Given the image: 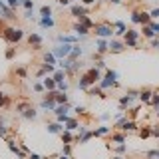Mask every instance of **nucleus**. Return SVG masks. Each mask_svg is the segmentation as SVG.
Returning a JSON list of instances; mask_svg holds the SVG:
<instances>
[{"label":"nucleus","instance_id":"obj_1","mask_svg":"<svg viewBox=\"0 0 159 159\" xmlns=\"http://www.w3.org/2000/svg\"><path fill=\"white\" fill-rule=\"evenodd\" d=\"M117 74L113 72V70H107L106 72V78L99 80V88L102 89H109V88H117Z\"/></svg>","mask_w":159,"mask_h":159},{"label":"nucleus","instance_id":"obj_2","mask_svg":"<svg viewBox=\"0 0 159 159\" xmlns=\"http://www.w3.org/2000/svg\"><path fill=\"white\" fill-rule=\"evenodd\" d=\"M22 36H24V34H22V30H20V28H6V30H4V40L10 42V44L20 42Z\"/></svg>","mask_w":159,"mask_h":159},{"label":"nucleus","instance_id":"obj_3","mask_svg":"<svg viewBox=\"0 0 159 159\" xmlns=\"http://www.w3.org/2000/svg\"><path fill=\"white\" fill-rule=\"evenodd\" d=\"M93 28H96V34L99 38H103V40L113 36V26H111V24H96Z\"/></svg>","mask_w":159,"mask_h":159},{"label":"nucleus","instance_id":"obj_4","mask_svg":"<svg viewBox=\"0 0 159 159\" xmlns=\"http://www.w3.org/2000/svg\"><path fill=\"white\" fill-rule=\"evenodd\" d=\"M137 40H139V32H137V30H133V28H129L127 32H125V36H123V42H125V46H129V48H135L137 46Z\"/></svg>","mask_w":159,"mask_h":159},{"label":"nucleus","instance_id":"obj_5","mask_svg":"<svg viewBox=\"0 0 159 159\" xmlns=\"http://www.w3.org/2000/svg\"><path fill=\"white\" fill-rule=\"evenodd\" d=\"M72 48H74L72 44H60V46H56V48L52 50V54H54L56 58H60V60H62V58H68V56H70Z\"/></svg>","mask_w":159,"mask_h":159},{"label":"nucleus","instance_id":"obj_6","mask_svg":"<svg viewBox=\"0 0 159 159\" xmlns=\"http://www.w3.org/2000/svg\"><path fill=\"white\" fill-rule=\"evenodd\" d=\"M125 48H127L125 42H121V40H109V52L119 54V52H123Z\"/></svg>","mask_w":159,"mask_h":159},{"label":"nucleus","instance_id":"obj_7","mask_svg":"<svg viewBox=\"0 0 159 159\" xmlns=\"http://www.w3.org/2000/svg\"><path fill=\"white\" fill-rule=\"evenodd\" d=\"M18 111L22 113V117H26V119H34V117H36V111H34L32 107H28V106H18Z\"/></svg>","mask_w":159,"mask_h":159},{"label":"nucleus","instance_id":"obj_8","mask_svg":"<svg viewBox=\"0 0 159 159\" xmlns=\"http://www.w3.org/2000/svg\"><path fill=\"white\" fill-rule=\"evenodd\" d=\"M88 78H89V82L92 84H96V82H99L102 80V74H99V68H92V70H88Z\"/></svg>","mask_w":159,"mask_h":159},{"label":"nucleus","instance_id":"obj_9","mask_svg":"<svg viewBox=\"0 0 159 159\" xmlns=\"http://www.w3.org/2000/svg\"><path fill=\"white\" fill-rule=\"evenodd\" d=\"M6 143H8V149H10V151H12V153H14V155H18V157H22V159H24V157H26V153H24V151H20V147H18V145H16V143H14V141H12V139H8V141H6Z\"/></svg>","mask_w":159,"mask_h":159},{"label":"nucleus","instance_id":"obj_10","mask_svg":"<svg viewBox=\"0 0 159 159\" xmlns=\"http://www.w3.org/2000/svg\"><path fill=\"white\" fill-rule=\"evenodd\" d=\"M125 32H127V28L123 22H113V34L116 36H125Z\"/></svg>","mask_w":159,"mask_h":159},{"label":"nucleus","instance_id":"obj_11","mask_svg":"<svg viewBox=\"0 0 159 159\" xmlns=\"http://www.w3.org/2000/svg\"><path fill=\"white\" fill-rule=\"evenodd\" d=\"M151 96H153V92L151 89H141V92H139V102H143V103H149L151 102Z\"/></svg>","mask_w":159,"mask_h":159},{"label":"nucleus","instance_id":"obj_12","mask_svg":"<svg viewBox=\"0 0 159 159\" xmlns=\"http://www.w3.org/2000/svg\"><path fill=\"white\" fill-rule=\"evenodd\" d=\"M88 14V10L82 6V4H76V6H72V16H76V18H80V16H86Z\"/></svg>","mask_w":159,"mask_h":159},{"label":"nucleus","instance_id":"obj_13","mask_svg":"<svg viewBox=\"0 0 159 159\" xmlns=\"http://www.w3.org/2000/svg\"><path fill=\"white\" fill-rule=\"evenodd\" d=\"M106 52H109V42L103 40V38H99L98 40V54H106Z\"/></svg>","mask_w":159,"mask_h":159},{"label":"nucleus","instance_id":"obj_14","mask_svg":"<svg viewBox=\"0 0 159 159\" xmlns=\"http://www.w3.org/2000/svg\"><path fill=\"white\" fill-rule=\"evenodd\" d=\"M109 133V127L107 125H102V127H98V129H92V135L93 137H102V135H107Z\"/></svg>","mask_w":159,"mask_h":159},{"label":"nucleus","instance_id":"obj_15","mask_svg":"<svg viewBox=\"0 0 159 159\" xmlns=\"http://www.w3.org/2000/svg\"><path fill=\"white\" fill-rule=\"evenodd\" d=\"M28 42H30V46H34V48H40V46H42V38H40L38 34H30Z\"/></svg>","mask_w":159,"mask_h":159},{"label":"nucleus","instance_id":"obj_16","mask_svg":"<svg viewBox=\"0 0 159 159\" xmlns=\"http://www.w3.org/2000/svg\"><path fill=\"white\" fill-rule=\"evenodd\" d=\"M44 88L46 89H50V92H56V80L54 78H44Z\"/></svg>","mask_w":159,"mask_h":159},{"label":"nucleus","instance_id":"obj_17","mask_svg":"<svg viewBox=\"0 0 159 159\" xmlns=\"http://www.w3.org/2000/svg\"><path fill=\"white\" fill-rule=\"evenodd\" d=\"M72 30H74V32H76V34H80V36H86V34L89 32V28L82 26V24H74V26H72Z\"/></svg>","mask_w":159,"mask_h":159},{"label":"nucleus","instance_id":"obj_18","mask_svg":"<svg viewBox=\"0 0 159 159\" xmlns=\"http://www.w3.org/2000/svg\"><path fill=\"white\" fill-rule=\"evenodd\" d=\"M76 36H64V34H60V36H58V42L60 44H74V42H76Z\"/></svg>","mask_w":159,"mask_h":159},{"label":"nucleus","instance_id":"obj_19","mask_svg":"<svg viewBox=\"0 0 159 159\" xmlns=\"http://www.w3.org/2000/svg\"><path fill=\"white\" fill-rule=\"evenodd\" d=\"M56 103L58 106H62V103H68V96H66V92H56Z\"/></svg>","mask_w":159,"mask_h":159},{"label":"nucleus","instance_id":"obj_20","mask_svg":"<svg viewBox=\"0 0 159 159\" xmlns=\"http://www.w3.org/2000/svg\"><path fill=\"white\" fill-rule=\"evenodd\" d=\"M60 135H62V141H64V143H70V145H72V141H74V135H72V131L64 129V131L60 133Z\"/></svg>","mask_w":159,"mask_h":159},{"label":"nucleus","instance_id":"obj_21","mask_svg":"<svg viewBox=\"0 0 159 159\" xmlns=\"http://www.w3.org/2000/svg\"><path fill=\"white\" fill-rule=\"evenodd\" d=\"M48 131L50 133H62L64 127H62V123H50V125H48Z\"/></svg>","mask_w":159,"mask_h":159},{"label":"nucleus","instance_id":"obj_22","mask_svg":"<svg viewBox=\"0 0 159 159\" xmlns=\"http://www.w3.org/2000/svg\"><path fill=\"white\" fill-rule=\"evenodd\" d=\"M131 22H135V24H143V12H131Z\"/></svg>","mask_w":159,"mask_h":159},{"label":"nucleus","instance_id":"obj_23","mask_svg":"<svg viewBox=\"0 0 159 159\" xmlns=\"http://www.w3.org/2000/svg\"><path fill=\"white\" fill-rule=\"evenodd\" d=\"M78 20H80V24H82V26H86V28H92V26H96V24H93L92 20L88 18V14H86V16H80Z\"/></svg>","mask_w":159,"mask_h":159},{"label":"nucleus","instance_id":"obj_24","mask_svg":"<svg viewBox=\"0 0 159 159\" xmlns=\"http://www.w3.org/2000/svg\"><path fill=\"white\" fill-rule=\"evenodd\" d=\"M40 24H42L44 28H52V26H54V20H52V16H42Z\"/></svg>","mask_w":159,"mask_h":159},{"label":"nucleus","instance_id":"obj_25","mask_svg":"<svg viewBox=\"0 0 159 159\" xmlns=\"http://www.w3.org/2000/svg\"><path fill=\"white\" fill-rule=\"evenodd\" d=\"M78 125H80L78 119H68V121H66V127H64V129H68V131H74V129H78Z\"/></svg>","mask_w":159,"mask_h":159},{"label":"nucleus","instance_id":"obj_26","mask_svg":"<svg viewBox=\"0 0 159 159\" xmlns=\"http://www.w3.org/2000/svg\"><path fill=\"white\" fill-rule=\"evenodd\" d=\"M141 34H143V36H145V38H149V40H153V38H155V32H153V30L149 28V26H143Z\"/></svg>","mask_w":159,"mask_h":159},{"label":"nucleus","instance_id":"obj_27","mask_svg":"<svg viewBox=\"0 0 159 159\" xmlns=\"http://www.w3.org/2000/svg\"><path fill=\"white\" fill-rule=\"evenodd\" d=\"M54 80H56V86L58 84H62L64 80H66V72H54V76H52Z\"/></svg>","mask_w":159,"mask_h":159},{"label":"nucleus","instance_id":"obj_28","mask_svg":"<svg viewBox=\"0 0 159 159\" xmlns=\"http://www.w3.org/2000/svg\"><path fill=\"white\" fill-rule=\"evenodd\" d=\"M44 62H46V64H58V62H56V56H54L52 52L44 54Z\"/></svg>","mask_w":159,"mask_h":159},{"label":"nucleus","instance_id":"obj_29","mask_svg":"<svg viewBox=\"0 0 159 159\" xmlns=\"http://www.w3.org/2000/svg\"><path fill=\"white\" fill-rule=\"evenodd\" d=\"M149 106H153V107H159V92H153V96H151V102H149Z\"/></svg>","mask_w":159,"mask_h":159},{"label":"nucleus","instance_id":"obj_30","mask_svg":"<svg viewBox=\"0 0 159 159\" xmlns=\"http://www.w3.org/2000/svg\"><path fill=\"white\" fill-rule=\"evenodd\" d=\"M89 93H92V96H98V98H106L102 88H89Z\"/></svg>","mask_w":159,"mask_h":159},{"label":"nucleus","instance_id":"obj_31","mask_svg":"<svg viewBox=\"0 0 159 159\" xmlns=\"http://www.w3.org/2000/svg\"><path fill=\"white\" fill-rule=\"evenodd\" d=\"M111 141H116V143H123V141H125V133H116V135H111Z\"/></svg>","mask_w":159,"mask_h":159},{"label":"nucleus","instance_id":"obj_32","mask_svg":"<svg viewBox=\"0 0 159 159\" xmlns=\"http://www.w3.org/2000/svg\"><path fill=\"white\" fill-rule=\"evenodd\" d=\"M149 135H151V127H143L141 131H139V137H141V139H145Z\"/></svg>","mask_w":159,"mask_h":159},{"label":"nucleus","instance_id":"obj_33","mask_svg":"<svg viewBox=\"0 0 159 159\" xmlns=\"http://www.w3.org/2000/svg\"><path fill=\"white\" fill-rule=\"evenodd\" d=\"M147 26H149V28H151V30H153V32H155V36H159V22H153V20H151V22H149V24H147Z\"/></svg>","mask_w":159,"mask_h":159},{"label":"nucleus","instance_id":"obj_34","mask_svg":"<svg viewBox=\"0 0 159 159\" xmlns=\"http://www.w3.org/2000/svg\"><path fill=\"white\" fill-rule=\"evenodd\" d=\"M40 14H42V16H52V8H50V6H42V8H40Z\"/></svg>","mask_w":159,"mask_h":159},{"label":"nucleus","instance_id":"obj_35","mask_svg":"<svg viewBox=\"0 0 159 159\" xmlns=\"http://www.w3.org/2000/svg\"><path fill=\"white\" fill-rule=\"evenodd\" d=\"M145 155H147V157H151V159H159V149H153V151H147Z\"/></svg>","mask_w":159,"mask_h":159},{"label":"nucleus","instance_id":"obj_36","mask_svg":"<svg viewBox=\"0 0 159 159\" xmlns=\"http://www.w3.org/2000/svg\"><path fill=\"white\" fill-rule=\"evenodd\" d=\"M22 4V0H8V8H18Z\"/></svg>","mask_w":159,"mask_h":159},{"label":"nucleus","instance_id":"obj_37","mask_svg":"<svg viewBox=\"0 0 159 159\" xmlns=\"http://www.w3.org/2000/svg\"><path fill=\"white\" fill-rule=\"evenodd\" d=\"M62 153H64V155H70V153H72V145H70V143H64Z\"/></svg>","mask_w":159,"mask_h":159},{"label":"nucleus","instance_id":"obj_38","mask_svg":"<svg viewBox=\"0 0 159 159\" xmlns=\"http://www.w3.org/2000/svg\"><path fill=\"white\" fill-rule=\"evenodd\" d=\"M22 4H24V8H28V10L34 8V0H22Z\"/></svg>","mask_w":159,"mask_h":159},{"label":"nucleus","instance_id":"obj_39","mask_svg":"<svg viewBox=\"0 0 159 159\" xmlns=\"http://www.w3.org/2000/svg\"><path fill=\"white\" fill-rule=\"evenodd\" d=\"M16 76H20V78H26V68H16Z\"/></svg>","mask_w":159,"mask_h":159},{"label":"nucleus","instance_id":"obj_40","mask_svg":"<svg viewBox=\"0 0 159 159\" xmlns=\"http://www.w3.org/2000/svg\"><path fill=\"white\" fill-rule=\"evenodd\" d=\"M0 135H2V137H6V135H8V129L2 125V119H0Z\"/></svg>","mask_w":159,"mask_h":159},{"label":"nucleus","instance_id":"obj_41","mask_svg":"<svg viewBox=\"0 0 159 159\" xmlns=\"http://www.w3.org/2000/svg\"><path fill=\"white\" fill-rule=\"evenodd\" d=\"M113 149H116V153H125V145H123V143H121V145H116V147H113Z\"/></svg>","mask_w":159,"mask_h":159},{"label":"nucleus","instance_id":"obj_42","mask_svg":"<svg viewBox=\"0 0 159 159\" xmlns=\"http://www.w3.org/2000/svg\"><path fill=\"white\" fill-rule=\"evenodd\" d=\"M74 111H76L78 116H84V113H86V107H84V106H78L76 109H74Z\"/></svg>","mask_w":159,"mask_h":159},{"label":"nucleus","instance_id":"obj_43","mask_svg":"<svg viewBox=\"0 0 159 159\" xmlns=\"http://www.w3.org/2000/svg\"><path fill=\"white\" fill-rule=\"evenodd\" d=\"M6 102H8V99H6V96H4V93L0 92V107H4V106H6Z\"/></svg>","mask_w":159,"mask_h":159},{"label":"nucleus","instance_id":"obj_44","mask_svg":"<svg viewBox=\"0 0 159 159\" xmlns=\"http://www.w3.org/2000/svg\"><path fill=\"white\" fill-rule=\"evenodd\" d=\"M151 135L153 137H159V125H153L151 127Z\"/></svg>","mask_w":159,"mask_h":159},{"label":"nucleus","instance_id":"obj_45","mask_svg":"<svg viewBox=\"0 0 159 159\" xmlns=\"http://www.w3.org/2000/svg\"><path fill=\"white\" fill-rule=\"evenodd\" d=\"M149 16H151V18H159V8H153L151 12H149Z\"/></svg>","mask_w":159,"mask_h":159},{"label":"nucleus","instance_id":"obj_46","mask_svg":"<svg viewBox=\"0 0 159 159\" xmlns=\"http://www.w3.org/2000/svg\"><path fill=\"white\" fill-rule=\"evenodd\" d=\"M151 46L159 50V36H155V38H153V40H151Z\"/></svg>","mask_w":159,"mask_h":159},{"label":"nucleus","instance_id":"obj_47","mask_svg":"<svg viewBox=\"0 0 159 159\" xmlns=\"http://www.w3.org/2000/svg\"><path fill=\"white\" fill-rule=\"evenodd\" d=\"M34 89H36V92H42V89H44V84H34Z\"/></svg>","mask_w":159,"mask_h":159},{"label":"nucleus","instance_id":"obj_48","mask_svg":"<svg viewBox=\"0 0 159 159\" xmlns=\"http://www.w3.org/2000/svg\"><path fill=\"white\" fill-rule=\"evenodd\" d=\"M93 2H96V0H82V4H84V6H92Z\"/></svg>","mask_w":159,"mask_h":159},{"label":"nucleus","instance_id":"obj_49","mask_svg":"<svg viewBox=\"0 0 159 159\" xmlns=\"http://www.w3.org/2000/svg\"><path fill=\"white\" fill-rule=\"evenodd\" d=\"M28 159H42L38 153H28Z\"/></svg>","mask_w":159,"mask_h":159},{"label":"nucleus","instance_id":"obj_50","mask_svg":"<svg viewBox=\"0 0 159 159\" xmlns=\"http://www.w3.org/2000/svg\"><path fill=\"white\" fill-rule=\"evenodd\" d=\"M6 58H14V50H12V48H10L8 52H6Z\"/></svg>","mask_w":159,"mask_h":159},{"label":"nucleus","instance_id":"obj_51","mask_svg":"<svg viewBox=\"0 0 159 159\" xmlns=\"http://www.w3.org/2000/svg\"><path fill=\"white\" fill-rule=\"evenodd\" d=\"M58 2H60V4H62V6H66V4L70 2V0H58Z\"/></svg>","mask_w":159,"mask_h":159},{"label":"nucleus","instance_id":"obj_52","mask_svg":"<svg viewBox=\"0 0 159 159\" xmlns=\"http://www.w3.org/2000/svg\"><path fill=\"white\" fill-rule=\"evenodd\" d=\"M58 159H70V155H64V153H62V155H60Z\"/></svg>","mask_w":159,"mask_h":159},{"label":"nucleus","instance_id":"obj_53","mask_svg":"<svg viewBox=\"0 0 159 159\" xmlns=\"http://www.w3.org/2000/svg\"><path fill=\"white\" fill-rule=\"evenodd\" d=\"M111 2H113V4H119V2H121V0H111Z\"/></svg>","mask_w":159,"mask_h":159},{"label":"nucleus","instance_id":"obj_54","mask_svg":"<svg viewBox=\"0 0 159 159\" xmlns=\"http://www.w3.org/2000/svg\"><path fill=\"white\" fill-rule=\"evenodd\" d=\"M113 159H123V157H121V155H116V157H113Z\"/></svg>","mask_w":159,"mask_h":159}]
</instances>
